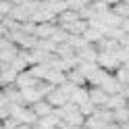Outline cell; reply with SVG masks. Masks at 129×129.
Segmentation results:
<instances>
[{"instance_id": "1", "label": "cell", "mask_w": 129, "mask_h": 129, "mask_svg": "<svg viewBox=\"0 0 129 129\" xmlns=\"http://www.w3.org/2000/svg\"><path fill=\"white\" fill-rule=\"evenodd\" d=\"M96 64L100 69L108 71V73H115V71L121 67V62L117 60L115 52H98V58H96Z\"/></svg>"}, {"instance_id": "2", "label": "cell", "mask_w": 129, "mask_h": 129, "mask_svg": "<svg viewBox=\"0 0 129 129\" xmlns=\"http://www.w3.org/2000/svg\"><path fill=\"white\" fill-rule=\"evenodd\" d=\"M44 100H46L48 104H50L52 108H60V106H64V104L69 102L67 94H62V90H60V87H54V90H52L50 94H48Z\"/></svg>"}, {"instance_id": "3", "label": "cell", "mask_w": 129, "mask_h": 129, "mask_svg": "<svg viewBox=\"0 0 129 129\" xmlns=\"http://www.w3.org/2000/svg\"><path fill=\"white\" fill-rule=\"evenodd\" d=\"M38 81H40V79H36V77L25 69V71H21V73L17 75V79H15V85H17L19 90H27V87H36Z\"/></svg>"}, {"instance_id": "4", "label": "cell", "mask_w": 129, "mask_h": 129, "mask_svg": "<svg viewBox=\"0 0 129 129\" xmlns=\"http://www.w3.org/2000/svg\"><path fill=\"white\" fill-rule=\"evenodd\" d=\"M56 21H52V23H36V38L38 40H50L52 38V34L56 31Z\"/></svg>"}, {"instance_id": "5", "label": "cell", "mask_w": 129, "mask_h": 129, "mask_svg": "<svg viewBox=\"0 0 129 129\" xmlns=\"http://www.w3.org/2000/svg\"><path fill=\"white\" fill-rule=\"evenodd\" d=\"M17 75H19V73L13 69L11 62H0V79H2V85H6V83H15Z\"/></svg>"}, {"instance_id": "6", "label": "cell", "mask_w": 129, "mask_h": 129, "mask_svg": "<svg viewBox=\"0 0 129 129\" xmlns=\"http://www.w3.org/2000/svg\"><path fill=\"white\" fill-rule=\"evenodd\" d=\"M75 54L79 60H87V62H96V58H98V50L94 48V44H85L83 48L75 50Z\"/></svg>"}, {"instance_id": "7", "label": "cell", "mask_w": 129, "mask_h": 129, "mask_svg": "<svg viewBox=\"0 0 129 129\" xmlns=\"http://www.w3.org/2000/svg\"><path fill=\"white\" fill-rule=\"evenodd\" d=\"M123 106H127V98L123 94H108V98H106V102H104V108H108V110H117V108H123Z\"/></svg>"}, {"instance_id": "8", "label": "cell", "mask_w": 129, "mask_h": 129, "mask_svg": "<svg viewBox=\"0 0 129 129\" xmlns=\"http://www.w3.org/2000/svg\"><path fill=\"white\" fill-rule=\"evenodd\" d=\"M100 87H102L106 94H119V92H121V83L117 81V77L112 75V73H106V77L102 79Z\"/></svg>"}, {"instance_id": "9", "label": "cell", "mask_w": 129, "mask_h": 129, "mask_svg": "<svg viewBox=\"0 0 129 129\" xmlns=\"http://www.w3.org/2000/svg\"><path fill=\"white\" fill-rule=\"evenodd\" d=\"M87 94H90V102L94 104L96 108L98 106H104V102H106L108 94L102 90V87H87Z\"/></svg>"}, {"instance_id": "10", "label": "cell", "mask_w": 129, "mask_h": 129, "mask_svg": "<svg viewBox=\"0 0 129 129\" xmlns=\"http://www.w3.org/2000/svg\"><path fill=\"white\" fill-rule=\"evenodd\" d=\"M90 100V94H87V85H77L75 92L69 96V102H73L75 106H79V104H83Z\"/></svg>"}, {"instance_id": "11", "label": "cell", "mask_w": 129, "mask_h": 129, "mask_svg": "<svg viewBox=\"0 0 129 129\" xmlns=\"http://www.w3.org/2000/svg\"><path fill=\"white\" fill-rule=\"evenodd\" d=\"M77 19H79V13L64 9L62 13L56 15V25H58V27H64V25H69V23H75Z\"/></svg>"}, {"instance_id": "12", "label": "cell", "mask_w": 129, "mask_h": 129, "mask_svg": "<svg viewBox=\"0 0 129 129\" xmlns=\"http://www.w3.org/2000/svg\"><path fill=\"white\" fill-rule=\"evenodd\" d=\"M17 54H19V46L13 44V42H9L2 50H0V62H11Z\"/></svg>"}, {"instance_id": "13", "label": "cell", "mask_w": 129, "mask_h": 129, "mask_svg": "<svg viewBox=\"0 0 129 129\" xmlns=\"http://www.w3.org/2000/svg\"><path fill=\"white\" fill-rule=\"evenodd\" d=\"M29 108L34 110V115H36L38 119H40V117H46V115H50V112L54 110V108H52V106H50V104H48L44 98H42V100H38V102H34Z\"/></svg>"}, {"instance_id": "14", "label": "cell", "mask_w": 129, "mask_h": 129, "mask_svg": "<svg viewBox=\"0 0 129 129\" xmlns=\"http://www.w3.org/2000/svg\"><path fill=\"white\" fill-rule=\"evenodd\" d=\"M67 81L75 83V85H87V79H85V75H83V73H81V71H79L77 67L67 71Z\"/></svg>"}, {"instance_id": "15", "label": "cell", "mask_w": 129, "mask_h": 129, "mask_svg": "<svg viewBox=\"0 0 129 129\" xmlns=\"http://www.w3.org/2000/svg\"><path fill=\"white\" fill-rule=\"evenodd\" d=\"M81 36H83V40H85L87 44H96V42H98L100 38H104L100 29H96V27H90V25H87V29L83 31Z\"/></svg>"}, {"instance_id": "16", "label": "cell", "mask_w": 129, "mask_h": 129, "mask_svg": "<svg viewBox=\"0 0 129 129\" xmlns=\"http://www.w3.org/2000/svg\"><path fill=\"white\" fill-rule=\"evenodd\" d=\"M110 9V13H115L117 17H121V19H129V4L127 2H117V4H112V6H108Z\"/></svg>"}, {"instance_id": "17", "label": "cell", "mask_w": 129, "mask_h": 129, "mask_svg": "<svg viewBox=\"0 0 129 129\" xmlns=\"http://www.w3.org/2000/svg\"><path fill=\"white\" fill-rule=\"evenodd\" d=\"M112 119H115V123H119V125L127 123V121H129V108H127V106H123V108L112 110Z\"/></svg>"}, {"instance_id": "18", "label": "cell", "mask_w": 129, "mask_h": 129, "mask_svg": "<svg viewBox=\"0 0 129 129\" xmlns=\"http://www.w3.org/2000/svg\"><path fill=\"white\" fill-rule=\"evenodd\" d=\"M64 4H67L69 11H75V13H81L85 6H87L85 0H64Z\"/></svg>"}, {"instance_id": "19", "label": "cell", "mask_w": 129, "mask_h": 129, "mask_svg": "<svg viewBox=\"0 0 129 129\" xmlns=\"http://www.w3.org/2000/svg\"><path fill=\"white\" fill-rule=\"evenodd\" d=\"M67 38H69V34H67V31H64L62 27H56V31H54V34H52V42L54 44H62V42H67Z\"/></svg>"}, {"instance_id": "20", "label": "cell", "mask_w": 129, "mask_h": 129, "mask_svg": "<svg viewBox=\"0 0 129 129\" xmlns=\"http://www.w3.org/2000/svg\"><path fill=\"white\" fill-rule=\"evenodd\" d=\"M115 56H117V60L123 64L125 60H129V48H125V46H119L117 50H115Z\"/></svg>"}, {"instance_id": "21", "label": "cell", "mask_w": 129, "mask_h": 129, "mask_svg": "<svg viewBox=\"0 0 129 129\" xmlns=\"http://www.w3.org/2000/svg\"><path fill=\"white\" fill-rule=\"evenodd\" d=\"M77 108H79V112H81V115H83V117H90V115H92V112L96 110V106H94V104H92L90 100H87V102H83V104H79V106H77Z\"/></svg>"}, {"instance_id": "22", "label": "cell", "mask_w": 129, "mask_h": 129, "mask_svg": "<svg viewBox=\"0 0 129 129\" xmlns=\"http://www.w3.org/2000/svg\"><path fill=\"white\" fill-rule=\"evenodd\" d=\"M11 11H13V4L9 0H0V17H6Z\"/></svg>"}, {"instance_id": "23", "label": "cell", "mask_w": 129, "mask_h": 129, "mask_svg": "<svg viewBox=\"0 0 129 129\" xmlns=\"http://www.w3.org/2000/svg\"><path fill=\"white\" fill-rule=\"evenodd\" d=\"M17 121H15V119H11V117H6L4 121H2V129H17Z\"/></svg>"}, {"instance_id": "24", "label": "cell", "mask_w": 129, "mask_h": 129, "mask_svg": "<svg viewBox=\"0 0 129 129\" xmlns=\"http://www.w3.org/2000/svg\"><path fill=\"white\" fill-rule=\"evenodd\" d=\"M0 108H9V100H6V96L2 92V87H0Z\"/></svg>"}, {"instance_id": "25", "label": "cell", "mask_w": 129, "mask_h": 129, "mask_svg": "<svg viewBox=\"0 0 129 129\" xmlns=\"http://www.w3.org/2000/svg\"><path fill=\"white\" fill-rule=\"evenodd\" d=\"M58 129H81V127H75V125H67V123H60Z\"/></svg>"}, {"instance_id": "26", "label": "cell", "mask_w": 129, "mask_h": 129, "mask_svg": "<svg viewBox=\"0 0 129 129\" xmlns=\"http://www.w3.org/2000/svg\"><path fill=\"white\" fill-rule=\"evenodd\" d=\"M104 129H121L119 123H108V125H104Z\"/></svg>"}, {"instance_id": "27", "label": "cell", "mask_w": 129, "mask_h": 129, "mask_svg": "<svg viewBox=\"0 0 129 129\" xmlns=\"http://www.w3.org/2000/svg\"><path fill=\"white\" fill-rule=\"evenodd\" d=\"M102 2H106L108 6H112V4H117V2H121V0H102Z\"/></svg>"}, {"instance_id": "28", "label": "cell", "mask_w": 129, "mask_h": 129, "mask_svg": "<svg viewBox=\"0 0 129 129\" xmlns=\"http://www.w3.org/2000/svg\"><path fill=\"white\" fill-rule=\"evenodd\" d=\"M121 129H129V121H127V123H123V125H121Z\"/></svg>"}, {"instance_id": "29", "label": "cell", "mask_w": 129, "mask_h": 129, "mask_svg": "<svg viewBox=\"0 0 129 129\" xmlns=\"http://www.w3.org/2000/svg\"><path fill=\"white\" fill-rule=\"evenodd\" d=\"M123 67H125V69L129 71V60H125V62H123Z\"/></svg>"}, {"instance_id": "30", "label": "cell", "mask_w": 129, "mask_h": 129, "mask_svg": "<svg viewBox=\"0 0 129 129\" xmlns=\"http://www.w3.org/2000/svg\"><path fill=\"white\" fill-rule=\"evenodd\" d=\"M123 85H127V87H129V79H127V83H123Z\"/></svg>"}, {"instance_id": "31", "label": "cell", "mask_w": 129, "mask_h": 129, "mask_svg": "<svg viewBox=\"0 0 129 129\" xmlns=\"http://www.w3.org/2000/svg\"><path fill=\"white\" fill-rule=\"evenodd\" d=\"M85 2H87V4H90V2H94V0H85Z\"/></svg>"}, {"instance_id": "32", "label": "cell", "mask_w": 129, "mask_h": 129, "mask_svg": "<svg viewBox=\"0 0 129 129\" xmlns=\"http://www.w3.org/2000/svg\"><path fill=\"white\" fill-rule=\"evenodd\" d=\"M127 108H129V98H127Z\"/></svg>"}, {"instance_id": "33", "label": "cell", "mask_w": 129, "mask_h": 129, "mask_svg": "<svg viewBox=\"0 0 129 129\" xmlns=\"http://www.w3.org/2000/svg\"><path fill=\"white\" fill-rule=\"evenodd\" d=\"M123 2H127V4H129V0H123Z\"/></svg>"}, {"instance_id": "34", "label": "cell", "mask_w": 129, "mask_h": 129, "mask_svg": "<svg viewBox=\"0 0 129 129\" xmlns=\"http://www.w3.org/2000/svg\"><path fill=\"white\" fill-rule=\"evenodd\" d=\"M0 127H2V121H0Z\"/></svg>"}, {"instance_id": "35", "label": "cell", "mask_w": 129, "mask_h": 129, "mask_svg": "<svg viewBox=\"0 0 129 129\" xmlns=\"http://www.w3.org/2000/svg\"><path fill=\"white\" fill-rule=\"evenodd\" d=\"M81 129H85V127H81Z\"/></svg>"}]
</instances>
